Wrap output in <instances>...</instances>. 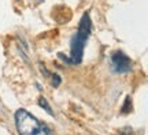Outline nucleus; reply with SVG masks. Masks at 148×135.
I'll return each instance as SVG.
<instances>
[{"mask_svg":"<svg viewBox=\"0 0 148 135\" xmlns=\"http://www.w3.org/2000/svg\"><path fill=\"white\" fill-rule=\"evenodd\" d=\"M111 68L116 74L129 73L132 70V60L123 52L118 51V52L112 53V56H111Z\"/></svg>","mask_w":148,"mask_h":135,"instance_id":"3","label":"nucleus"},{"mask_svg":"<svg viewBox=\"0 0 148 135\" xmlns=\"http://www.w3.org/2000/svg\"><path fill=\"white\" fill-rule=\"evenodd\" d=\"M90 29H92V22H90L89 12H85L79 21L75 36L71 38L70 56H63V53H59V59H62L63 62H66L67 64H71V66L79 64L82 60V55H84V48L86 45L88 38H89Z\"/></svg>","mask_w":148,"mask_h":135,"instance_id":"1","label":"nucleus"},{"mask_svg":"<svg viewBox=\"0 0 148 135\" xmlns=\"http://www.w3.org/2000/svg\"><path fill=\"white\" fill-rule=\"evenodd\" d=\"M15 126L19 135H52L47 126L25 109H18L15 112Z\"/></svg>","mask_w":148,"mask_h":135,"instance_id":"2","label":"nucleus"},{"mask_svg":"<svg viewBox=\"0 0 148 135\" xmlns=\"http://www.w3.org/2000/svg\"><path fill=\"white\" fill-rule=\"evenodd\" d=\"M60 83H62L60 77H59L58 74H52V85H53V86H55V88H58Z\"/></svg>","mask_w":148,"mask_h":135,"instance_id":"6","label":"nucleus"},{"mask_svg":"<svg viewBox=\"0 0 148 135\" xmlns=\"http://www.w3.org/2000/svg\"><path fill=\"white\" fill-rule=\"evenodd\" d=\"M38 105H40V107H41L49 116H53V111L51 109V107H49V104H48V101L44 98V97H40V98H38Z\"/></svg>","mask_w":148,"mask_h":135,"instance_id":"4","label":"nucleus"},{"mask_svg":"<svg viewBox=\"0 0 148 135\" xmlns=\"http://www.w3.org/2000/svg\"><path fill=\"white\" fill-rule=\"evenodd\" d=\"M119 135H133V130L130 127H125L119 131Z\"/></svg>","mask_w":148,"mask_h":135,"instance_id":"7","label":"nucleus"},{"mask_svg":"<svg viewBox=\"0 0 148 135\" xmlns=\"http://www.w3.org/2000/svg\"><path fill=\"white\" fill-rule=\"evenodd\" d=\"M130 111H132V100H130V97L127 96L126 98H125L123 105H122V113H129Z\"/></svg>","mask_w":148,"mask_h":135,"instance_id":"5","label":"nucleus"}]
</instances>
